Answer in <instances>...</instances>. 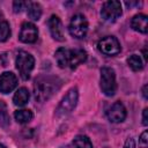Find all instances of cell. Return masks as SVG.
Returning <instances> with one entry per match:
<instances>
[{
	"label": "cell",
	"mask_w": 148,
	"mask_h": 148,
	"mask_svg": "<svg viewBox=\"0 0 148 148\" xmlns=\"http://www.w3.org/2000/svg\"><path fill=\"white\" fill-rule=\"evenodd\" d=\"M60 87V80L54 76H39L34 83V96L36 102L44 103L47 101Z\"/></svg>",
	"instance_id": "6da1fadb"
},
{
	"label": "cell",
	"mask_w": 148,
	"mask_h": 148,
	"mask_svg": "<svg viewBox=\"0 0 148 148\" xmlns=\"http://www.w3.org/2000/svg\"><path fill=\"white\" fill-rule=\"evenodd\" d=\"M54 58L60 68L69 67V68L74 69L80 64H82L87 60V52L81 49L68 50L65 47H60L56 51Z\"/></svg>",
	"instance_id": "7a4b0ae2"
},
{
	"label": "cell",
	"mask_w": 148,
	"mask_h": 148,
	"mask_svg": "<svg viewBox=\"0 0 148 148\" xmlns=\"http://www.w3.org/2000/svg\"><path fill=\"white\" fill-rule=\"evenodd\" d=\"M77 98H79V91L77 88L74 87L72 89L68 90V92L64 96V98L61 99V102L59 103L57 110H56V116L58 118H64L67 117L76 106L77 103Z\"/></svg>",
	"instance_id": "3957f363"
},
{
	"label": "cell",
	"mask_w": 148,
	"mask_h": 148,
	"mask_svg": "<svg viewBox=\"0 0 148 148\" xmlns=\"http://www.w3.org/2000/svg\"><path fill=\"white\" fill-rule=\"evenodd\" d=\"M99 87L102 92L105 96H113L117 91V82H116V73L111 67H103L101 69V79Z\"/></svg>",
	"instance_id": "277c9868"
},
{
	"label": "cell",
	"mask_w": 148,
	"mask_h": 148,
	"mask_svg": "<svg viewBox=\"0 0 148 148\" xmlns=\"http://www.w3.org/2000/svg\"><path fill=\"white\" fill-rule=\"evenodd\" d=\"M15 65H16V68L20 73V76L22 77V80L27 81V80H29L30 74L34 69L35 59L30 53H28L25 51H20L16 56Z\"/></svg>",
	"instance_id": "5b68a950"
},
{
	"label": "cell",
	"mask_w": 148,
	"mask_h": 148,
	"mask_svg": "<svg viewBox=\"0 0 148 148\" xmlns=\"http://www.w3.org/2000/svg\"><path fill=\"white\" fill-rule=\"evenodd\" d=\"M69 34L72 37L76 39H82L86 37L88 32V21L82 14H76L72 17L69 27H68Z\"/></svg>",
	"instance_id": "8992f818"
},
{
	"label": "cell",
	"mask_w": 148,
	"mask_h": 148,
	"mask_svg": "<svg viewBox=\"0 0 148 148\" xmlns=\"http://www.w3.org/2000/svg\"><path fill=\"white\" fill-rule=\"evenodd\" d=\"M123 14L121 3L117 0H110L103 3L101 9V16L106 22H114Z\"/></svg>",
	"instance_id": "52a82bcc"
},
{
	"label": "cell",
	"mask_w": 148,
	"mask_h": 148,
	"mask_svg": "<svg viewBox=\"0 0 148 148\" xmlns=\"http://www.w3.org/2000/svg\"><path fill=\"white\" fill-rule=\"evenodd\" d=\"M98 50L105 56H116L120 52V43L113 36H105L98 42Z\"/></svg>",
	"instance_id": "ba28073f"
},
{
	"label": "cell",
	"mask_w": 148,
	"mask_h": 148,
	"mask_svg": "<svg viewBox=\"0 0 148 148\" xmlns=\"http://www.w3.org/2000/svg\"><path fill=\"white\" fill-rule=\"evenodd\" d=\"M37 38H38V30L36 28V25L31 22H24L21 27L18 39L22 43L31 44V43H35L37 40Z\"/></svg>",
	"instance_id": "9c48e42d"
},
{
	"label": "cell",
	"mask_w": 148,
	"mask_h": 148,
	"mask_svg": "<svg viewBox=\"0 0 148 148\" xmlns=\"http://www.w3.org/2000/svg\"><path fill=\"white\" fill-rule=\"evenodd\" d=\"M126 109L124 106L123 103L120 102H116L113 103L109 110L106 111V116H108V119L111 121V123H114V124H118V123H121L125 120L126 118Z\"/></svg>",
	"instance_id": "30bf717a"
},
{
	"label": "cell",
	"mask_w": 148,
	"mask_h": 148,
	"mask_svg": "<svg viewBox=\"0 0 148 148\" xmlns=\"http://www.w3.org/2000/svg\"><path fill=\"white\" fill-rule=\"evenodd\" d=\"M17 86V77L12 72H3L0 75V91L2 94L12 92Z\"/></svg>",
	"instance_id": "8fae6325"
},
{
	"label": "cell",
	"mask_w": 148,
	"mask_h": 148,
	"mask_svg": "<svg viewBox=\"0 0 148 148\" xmlns=\"http://www.w3.org/2000/svg\"><path fill=\"white\" fill-rule=\"evenodd\" d=\"M47 25H49V30L51 32V36L59 42H62L65 39L64 36V29H62V24L60 18L57 15H52L49 21H47Z\"/></svg>",
	"instance_id": "7c38bea8"
},
{
	"label": "cell",
	"mask_w": 148,
	"mask_h": 148,
	"mask_svg": "<svg viewBox=\"0 0 148 148\" xmlns=\"http://www.w3.org/2000/svg\"><path fill=\"white\" fill-rule=\"evenodd\" d=\"M131 27L133 30L141 32V34H147L148 31V17L145 14H136L133 16L131 21Z\"/></svg>",
	"instance_id": "4fadbf2b"
},
{
	"label": "cell",
	"mask_w": 148,
	"mask_h": 148,
	"mask_svg": "<svg viewBox=\"0 0 148 148\" xmlns=\"http://www.w3.org/2000/svg\"><path fill=\"white\" fill-rule=\"evenodd\" d=\"M29 98H30V94H29L28 89L22 87V88H18L16 90V92L14 94L13 102L16 106H24L29 102Z\"/></svg>",
	"instance_id": "5bb4252c"
},
{
	"label": "cell",
	"mask_w": 148,
	"mask_h": 148,
	"mask_svg": "<svg viewBox=\"0 0 148 148\" xmlns=\"http://www.w3.org/2000/svg\"><path fill=\"white\" fill-rule=\"evenodd\" d=\"M27 14L29 18L34 21H38L42 16V7L37 2H29L28 8H27Z\"/></svg>",
	"instance_id": "9a60e30c"
},
{
	"label": "cell",
	"mask_w": 148,
	"mask_h": 148,
	"mask_svg": "<svg viewBox=\"0 0 148 148\" xmlns=\"http://www.w3.org/2000/svg\"><path fill=\"white\" fill-rule=\"evenodd\" d=\"M14 118L17 123L20 124H27L29 123L30 120H32L34 118V114L30 110H27V109H22V110H17L15 111L14 113Z\"/></svg>",
	"instance_id": "2e32d148"
},
{
	"label": "cell",
	"mask_w": 148,
	"mask_h": 148,
	"mask_svg": "<svg viewBox=\"0 0 148 148\" xmlns=\"http://www.w3.org/2000/svg\"><path fill=\"white\" fill-rule=\"evenodd\" d=\"M73 148H92V143L90 139L86 135H76L72 141Z\"/></svg>",
	"instance_id": "e0dca14e"
},
{
	"label": "cell",
	"mask_w": 148,
	"mask_h": 148,
	"mask_svg": "<svg viewBox=\"0 0 148 148\" xmlns=\"http://www.w3.org/2000/svg\"><path fill=\"white\" fill-rule=\"evenodd\" d=\"M127 64H128V66L132 68V71H134V72L141 71V69L143 68V62H142L140 56H138V54H132V56H130V58L127 59Z\"/></svg>",
	"instance_id": "ac0fdd59"
},
{
	"label": "cell",
	"mask_w": 148,
	"mask_h": 148,
	"mask_svg": "<svg viewBox=\"0 0 148 148\" xmlns=\"http://www.w3.org/2000/svg\"><path fill=\"white\" fill-rule=\"evenodd\" d=\"M10 37V27L8 22H0V42H6Z\"/></svg>",
	"instance_id": "d6986e66"
},
{
	"label": "cell",
	"mask_w": 148,
	"mask_h": 148,
	"mask_svg": "<svg viewBox=\"0 0 148 148\" xmlns=\"http://www.w3.org/2000/svg\"><path fill=\"white\" fill-rule=\"evenodd\" d=\"M9 123V118L7 116V106L5 102L0 101V124L2 126H6Z\"/></svg>",
	"instance_id": "ffe728a7"
},
{
	"label": "cell",
	"mask_w": 148,
	"mask_h": 148,
	"mask_svg": "<svg viewBox=\"0 0 148 148\" xmlns=\"http://www.w3.org/2000/svg\"><path fill=\"white\" fill-rule=\"evenodd\" d=\"M28 5L29 2L27 1H14L13 2V9H14V13H21L23 9H27L28 8Z\"/></svg>",
	"instance_id": "44dd1931"
},
{
	"label": "cell",
	"mask_w": 148,
	"mask_h": 148,
	"mask_svg": "<svg viewBox=\"0 0 148 148\" xmlns=\"http://www.w3.org/2000/svg\"><path fill=\"white\" fill-rule=\"evenodd\" d=\"M148 145V132L145 131L141 135H140V139H139V146L141 148H146Z\"/></svg>",
	"instance_id": "7402d4cb"
},
{
	"label": "cell",
	"mask_w": 148,
	"mask_h": 148,
	"mask_svg": "<svg viewBox=\"0 0 148 148\" xmlns=\"http://www.w3.org/2000/svg\"><path fill=\"white\" fill-rule=\"evenodd\" d=\"M124 148H135V141H134V139L133 138H128L125 141Z\"/></svg>",
	"instance_id": "603a6c76"
},
{
	"label": "cell",
	"mask_w": 148,
	"mask_h": 148,
	"mask_svg": "<svg viewBox=\"0 0 148 148\" xmlns=\"http://www.w3.org/2000/svg\"><path fill=\"white\" fill-rule=\"evenodd\" d=\"M147 114H148V109L146 108V109H143V112H142V124L145 126L148 125V117H147Z\"/></svg>",
	"instance_id": "cb8c5ba5"
},
{
	"label": "cell",
	"mask_w": 148,
	"mask_h": 148,
	"mask_svg": "<svg viewBox=\"0 0 148 148\" xmlns=\"http://www.w3.org/2000/svg\"><path fill=\"white\" fill-rule=\"evenodd\" d=\"M147 88H148V86H147V84H145V86L142 87V96H143V98H145V99H147V98H148V94H147Z\"/></svg>",
	"instance_id": "d4e9b609"
},
{
	"label": "cell",
	"mask_w": 148,
	"mask_h": 148,
	"mask_svg": "<svg viewBox=\"0 0 148 148\" xmlns=\"http://www.w3.org/2000/svg\"><path fill=\"white\" fill-rule=\"evenodd\" d=\"M141 2H126V6L127 7H132V6H140Z\"/></svg>",
	"instance_id": "484cf974"
},
{
	"label": "cell",
	"mask_w": 148,
	"mask_h": 148,
	"mask_svg": "<svg viewBox=\"0 0 148 148\" xmlns=\"http://www.w3.org/2000/svg\"><path fill=\"white\" fill-rule=\"evenodd\" d=\"M0 148H6V147H5V146H3L2 143H0Z\"/></svg>",
	"instance_id": "4316f807"
},
{
	"label": "cell",
	"mask_w": 148,
	"mask_h": 148,
	"mask_svg": "<svg viewBox=\"0 0 148 148\" xmlns=\"http://www.w3.org/2000/svg\"><path fill=\"white\" fill-rule=\"evenodd\" d=\"M0 16H1V13H0Z\"/></svg>",
	"instance_id": "83f0119b"
}]
</instances>
